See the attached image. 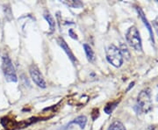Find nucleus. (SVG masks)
<instances>
[{
    "label": "nucleus",
    "mask_w": 158,
    "mask_h": 130,
    "mask_svg": "<svg viewBox=\"0 0 158 130\" xmlns=\"http://www.w3.org/2000/svg\"><path fill=\"white\" fill-rule=\"evenodd\" d=\"M136 111L138 113H147L152 109V101L148 90H143L137 98Z\"/></svg>",
    "instance_id": "f257e3e1"
},
{
    "label": "nucleus",
    "mask_w": 158,
    "mask_h": 130,
    "mask_svg": "<svg viewBox=\"0 0 158 130\" xmlns=\"http://www.w3.org/2000/svg\"><path fill=\"white\" fill-rule=\"evenodd\" d=\"M2 69L4 75L6 77V79L8 82H17L18 78L15 68L12 64L11 58L8 57L7 55L3 57V61H2Z\"/></svg>",
    "instance_id": "f03ea898"
},
{
    "label": "nucleus",
    "mask_w": 158,
    "mask_h": 130,
    "mask_svg": "<svg viewBox=\"0 0 158 130\" xmlns=\"http://www.w3.org/2000/svg\"><path fill=\"white\" fill-rule=\"evenodd\" d=\"M106 59L114 67L118 68L123 63V56L116 46L110 45L106 49Z\"/></svg>",
    "instance_id": "7ed1b4c3"
},
{
    "label": "nucleus",
    "mask_w": 158,
    "mask_h": 130,
    "mask_svg": "<svg viewBox=\"0 0 158 130\" xmlns=\"http://www.w3.org/2000/svg\"><path fill=\"white\" fill-rule=\"evenodd\" d=\"M126 38H127V40L130 47H132L134 49L137 51L142 50L140 33L135 27H131L127 30V34H126Z\"/></svg>",
    "instance_id": "20e7f679"
},
{
    "label": "nucleus",
    "mask_w": 158,
    "mask_h": 130,
    "mask_svg": "<svg viewBox=\"0 0 158 130\" xmlns=\"http://www.w3.org/2000/svg\"><path fill=\"white\" fill-rule=\"evenodd\" d=\"M29 72H30V76L31 78L34 81L36 85H38L40 88H46V82L42 74L40 73L39 68L36 65H31L29 68Z\"/></svg>",
    "instance_id": "39448f33"
},
{
    "label": "nucleus",
    "mask_w": 158,
    "mask_h": 130,
    "mask_svg": "<svg viewBox=\"0 0 158 130\" xmlns=\"http://www.w3.org/2000/svg\"><path fill=\"white\" fill-rule=\"evenodd\" d=\"M57 43H58L59 46L63 49V51L67 54V56H68L69 58L70 59V61L73 62V63H76V62H77V58L75 57L74 54L72 53V51L70 49V48L69 47L68 44H67V42L64 40V39L62 38V37H59V38L57 39Z\"/></svg>",
    "instance_id": "423d86ee"
},
{
    "label": "nucleus",
    "mask_w": 158,
    "mask_h": 130,
    "mask_svg": "<svg viewBox=\"0 0 158 130\" xmlns=\"http://www.w3.org/2000/svg\"><path fill=\"white\" fill-rule=\"evenodd\" d=\"M136 9H137V11H138V13H139V16H140V18H141V19H142V21H143V23H144V25H145V26L147 27L148 30V32H149V34H150V38H151V40H152L153 43H154L155 40H154L152 27H151L150 24L148 23V19H147V18H146L145 14H144V12H143V11L141 10V8H140V7H137Z\"/></svg>",
    "instance_id": "0eeeda50"
},
{
    "label": "nucleus",
    "mask_w": 158,
    "mask_h": 130,
    "mask_svg": "<svg viewBox=\"0 0 158 130\" xmlns=\"http://www.w3.org/2000/svg\"><path fill=\"white\" fill-rule=\"evenodd\" d=\"M86 123H87V118L85 117V115H80L78 117H77L75 120H73L72 121H70L68 124V127L72 124H77L80 127L81 129H84L85 128V126H86Z\"/></svg>",
    "instance_id": "6e6552de"
},
{
    "label": "nucleus",
    "mask_w": 158,
    "mask_h": 130,
    "mask_svg": "<svg viewBox=\"0 0 158 130\" xmlns=\"http://www.w3.org/2000/svg\"><path fill=\"white\" fill-rule=\"evenodd\" d=\"M84 49H85V55L87 57V59L90 62H94L95 61V54H94V52L92 50V48L88 44H84Z\"/></svg>",
    "instance_id": "1a4fd4ad"
},
{
    "label": "nucleus",
    "mask_w": 158,
    "mask_h": 130,
    "mask_svg": "<svg viewBox=\"0 0 158 130\" xmlns=\"http://www.w3.org/2000/svg\"><path fill=\"white\" fill-rule=\"evenodd\" d=\"M43 16H44L45 19L48 21V25H49V27H50L51 31H54L55 27H56V22H55L54 18L52 17V15H51L48 11H46L45 13L43 14Z\"/></svg>",
    "instance_id": "9d476101"
},
{
    "label": "nucleus",
    "mask_w": 158,
    "mask_h": 130,
    "mask_svg": "<svg viewBox=\"0 0 158 130\" xmlns=\"http://www.w3.org/2000/svg\"><path fill=\"white\" fill-rule=\"evenodd\" d=\"M107 130H126V128H125L124 125L122 124L120 121L116 120L110 125V127L108 128Z\"/></svg>",
    "instance_id": "9b49d317"
},
{
    "label": "nucleus",
    "mask_w": 158,
    "mask_h": 130,
    "mask_svg": "<svg viewBox=\"0 0 158 130\" xmlns=\"http://www.w3.org/2000/svg\"><path fill=\"white\" fill-rule=\"evenodd\" d=\"M118 102H111V103H108L107 105L104 108V111H105V113H107V114H110V113L113 112V110L114 108L116 107V106L118 105Z\"/></svg>",
    "instance_id": "f8f14e48"
},
{
    "label": "nucleus",
    "mask_w": 158,
    "mask_h": 130,
    "mask_svg": "<svg viewBox=\"0 0 158 130\" xmlns=\"http://www.w3.org/2000/svg\"><path fill=\"white\" fill-rule=\"evenodd\" d=\"M64 4H66V5H68L69 6H71V7H73V8H79V7H83V3L81 2V1H76V0H71V1H64L63 2Z\"/></svg>",
    "instance_id": "ddd939ff"
},
{
    "label": "nucleus",
    "mask_w": 158,
    "mask_h": 130,
    "mask_svg": "<svg viewBox=\"0 0 158 130\" xmlns=\"http://www.w3.org/2000/svg\"><path fill=\"white\" fill-rule=\"evenodd\" d=\"M119 50H120V52H121V54H123V55H125V57H126V53H127V55L129 57V52H128V50H127V47H126V45H124V44H120V48H119ZM122 55V56H123Z\"/></svg>",
    "instance_id": "4468645a"
},
{
    "label": "nucleus",
    "mask_w": 158,
    "mask_h": 130,
    "mask_svg": "<svg viewBox=\"0 0 158 130\" xmlns=\"http://www.w3.org/2000/svg\"><path fill=\"white\" fill-rule=\"evenodd\" d=\"M69 36H70L72 39H74V40H78V38H77V35L74 33L73 29H69Z\"/></svg>",
    "instance_id": "2eb2a0df"
},
{
    "label": "nucleus",
    "mask_w": 158,
    "mask_h": 130,
    "mask_svg": "<svg viewBox=\"0 0 158 130\" xmlns=\"http://www.w3.org/2000/svg\"><path fill=\"white\" fill-rule=\"evenodd\" d=\"M153 26H154V27L156 29V32L158 35V17L156 18V19L153 21Z\"/></svg>",
    "instance_id": "dca6fc26"
}]
</instances>
